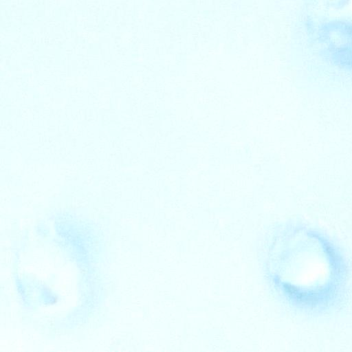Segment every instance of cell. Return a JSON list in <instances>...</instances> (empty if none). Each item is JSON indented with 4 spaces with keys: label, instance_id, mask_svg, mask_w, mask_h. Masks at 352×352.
I'll list each match as a JSON object with an SVG mask.
<instances>
[{
    "label": "cell",
    "instance_id": "cell-1",
    "mask_svg": "<svg viewBox=\"0 0 352 352\" xmlns=\"http://www.w3.org/2000/svg\"><path fill=\"white\" fill-rule=\"evenodd\" d=\"M292 282L283 285L284 292L298 308L323 313L343 300L348 269L345 259L328 237L317 230H298Z\"/></svg>",
    "mask_w": 352,
    "mask_h": 352
}]
</instances>
